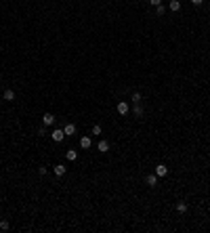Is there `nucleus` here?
Instances as JSON below:
<instances>
[{
	"mask_svg": "<svg viewBox=\"0 0 210 233\" xmlns=\"http://www.w3.org/2000/svg\"><path fill=\"white\" fill-rule=\"evenodd\" d=\"M50 137H53V141H55V143H61L63 139H65V132H63V128H55V130L50 132Z\"/></svg>",
	"mask_w": 210,
	"mask_h": 233,
	"instance_id": "f257e3e1",
	"label": "nucleus"
},
{
	"mask_svg": "<svg viewBox=\"0 0 210 233\" xmlns=\"http://www.w3.org/2000/svg\"><path fill=\"white\" fill-rule=\"evenodd\" d=\"M116 111H118L120 116H126V113L130 111V107H128V103H126V101H120L118 105H116Z\"/></svg>",
	"mask_w": 210,
	"mask_h": 233,
	"instance_id": "f03ea898",
	"label": "nucleus"
},
{
	"mask_svg": "<svg viewBox=\"0 0 210 233\" xmlns=\"http://www.w3.org/2000/svg\"><path fill=\"white\" fill-rule=\"evenodd\" d=\"M42 124H44V126H53V124H55V116L46 111L44 116H42Z\"/></svg>",
	"mask_w": 210,
	"mask_h": 233,
	"instance_id": "7ed1b4c3",
	"label": "nucleus"
},
{
	"mask_svg": "<svg viewBox=\"0 0 210 233\" xmlns=\"http://www.w3.org/2000/svg\"><path fill=\"white\" fill-rule=\"evenodd\" d=\"M63 132H65V137H71V134H76V124L67 122V124L63 126Z\"/></svg>",
	"mask_w": 210,
	"mask_h": 233,
	"instance_id": "20e7f679",
	"label": "nucleus"
},
{
	"mask_svg": "<svg viewBox=\"0 0 210 233\" xmlns=\"http://www.w3.org/2000/svg\"><path fill=\"white\" fill-rule=\"evenodd\" d=\"M155 174H158V179L166 177V174H168V168L164 166V164H158V166H155Z\"/></svg>",
	"mask_w": 210,
	"mask_h": 233,
	"instance_id": "39448f33",
	"label": "nucleus"
},
{
	"mask_svg": "<svg viewBox=\"0 0 210 233\" xmlns=\"http://www.w3.org/2000/svg\"><path fill=\"white\" fill-rule=\"evenodd\" d=\"M145 183L149 185V187H155V185H158V174H155V172H154V174H147Z\"/></svg>",
	"mask_w": 210,
	"mask_h": 233,
	"instance_id": "423d86ee",
	"label": "nucleus"
},
{
	"mask_svg": "<svg viewBox=\"0 0 210 233\" xmlns=\"http://www.w3.org/2000/svg\"><path fill=\"white\" fill-rule=\"evenodd\" d=\"M168 8H170L172 13H179V11H181V2H179V0H170V2H168Z\"/></svg>",
	"mask_w": 210,
	"mask_h": 233,
	"instance_id": "0eeeda50",
	"label": "nucleus"
},
{
	"mask_svg": "<svg viewBox=\"0 0 210 233\" xmlns=\"http://www.w3.org/2000/svg\"><path fill=\"white\" fill-rule=\"evenodd\" d=\"M91 145H92L91 137H82V139H80V147L82 149H91Z\"/></svg>",
	"mask_w": 210,
	"mask_h": 233,
	"instance_id": "6e6552de",
	"label": "nucleus"
},
{
	"mask_svg": "<svg viewBox=\"0 0 210 233\" xmlns=\"http://www.w3.org/2000/svg\"><path fill=\"white\" fill-rule=\"evenodd\" d=\"M65 172H67V168H65L63 164H57V166H55V177H63Z\"/></svg>",
	"mask_w": 210,
	"mask_h": 233,
	"instance_id": "1a4fd4ad",
	"label": "nucleus"
},
{
	"mask_svg": "<svg viewBox=\"0 0 210 233\" xmlns=\"http://www.w3.org/2000/svg\"><path fill=\"white\" fill-rule=\"evenodd\" d=\"M2 99H4V101H13V99H15V91L7 88V91L2 92Z\"/></svg>",
	"mask_w": 210,
	"mask_h": 233,
	"instance_id": "9d476101",
	"label": "nucleus"
},
{
	"mask_svg": "<svg viewBox=\"0 0 210 233\" xmlns=\"http://www.w3.org/2000/svg\"><path fill=\"white\" fill-rule=\"evenodd\" d=\"M187 202H179V204H176V212H179V214H185V212H187Z\"/></svg>",
	"mask_w": 210,
	"mask_h": 233,
	"instance_id": "9b49d317",
	"label": "nucleus"
},
{
	"mask_svg": "<svg viewBox=\"0 0 210 233\" xmlns=\"http://www.w3.org/2000/svg\"><path fill=\"white\" fill-rule=\"evenodd\" d=\"M97 147H99V151H103V153H105V151H109V143H107V141H103V139H101V141H99V145H97Z\"/></svg>",
	"mask_w": 210,
	"mask_h": 233,
	"instance_id": "f8f14e48",
	"label": "nucleus"
},
{
	"mask_svg": "<svg viewBox=\"0 0 210 233\" xmlns=\"http://www.w3.org/2000/svg\"><path fill=\"white\" fill-rule=\"evenodd\" d=\"M65 158H67L70 162H74V160H78V151H74V149H67V153H65Z\"/></svg>",
	"mask_w": 210,
	"mask_h": 233,
	"instance_id": "ddd939ff",
	"label": "nucleus"
},
{
	"mask_svg": "<svg viewBox=\"0 0 210 233\" xmlns=\"http://www.w3.org/2000/svg\"><path fill=\"white\" fill-rule=\"evenodd\" d=\"M133 113L137 116V118H141V116H143V107H141V103H134V107H133Z\"/></svg>",
	"mask_w": 210,
	"mask_h": 233,
	"instance_id": "4468645a",
	"label": "nucleus"
},
{
	"mask_svg": "<svg viewBox=\"0 0 210 233\" xmlns=\"http://www.w3.org/2000/svg\"><path fill=\"white\" fill-rule=\"evenodd\" d=\"M0 229H2V231H8V229H11L8 220H2V223H0Z\"/></svg>",
	"mask_w": 210,
	"mask_h": 233,
	"instance_id": "2eb2a0df",
	"label": "nucleus"
},
{
	"mask_svg": "<svg viewBox=\"0 0 210 233\" xmlns=\"http://www.w3.org/2000/svg\"><path fill=\"white\" fill-rule=\"evenodd\" d=\"M155 13H158V15H160V17H162V15L166 13V8L162 7V4H158V7H155Z\"/></svg>",
	"mask_w": 210,
	"mask_h": 233,
	"instance_id": "dca6fc26",
	"label": "nucleus"
},
{
	"mask_svg": "<svg viewBox=\"0 0 210 233\" xmlns=\"http://www.w3.org/2000/svg\"><path fill=\"white\" fill-rule=\"evenodd\" d=\"M133 103H141V95H139V92H133Z\"/></svg>",
	"mask_w": 210,
	"mask_h": 233,
	"instance_id": "f3484780",
	"label": "nucleus"
},
{
	"mask_svg": "<svg viewBox=\"0 0 210 233\" xmlns=\"http://www.w3.org/2000/svg\"><path fill=\"white\" fill-rule=\"evenodd\" d=\"M103 132V130H101V126H99V124H95V126H92V134H101Z\"/></svg>",
	"mask_w": 210,
	"mask_h": 233,
	"instance_id": "a211bd4d",
	"label": "nucleus"
},
{
	"mask_svg": "<svg viewBox=\"0 0 210 233\" xmlns=\"http://www.w3.org/2000/svg\"><path fill=\"white\" fill-rule=\"evenodd\" d=\"M46 134V126H40L38 128V137H44Z\"/></svg>",
	"mask_w": 210,
	"mask_h": 233,
	"instance_id": "6ab92c4d",
	"label": "nucleus"
},
{
	"mask_svg": "<svg viewBox=\"0 0 210 233\" xmlns=\"http://www.w3.org/2000/svg\"><path fill=\"white\" fill-rule=\"evenodd\" d=\"M147 2H149L151 7H158V4H162V0H147Z\"/></svg>",
	"mask_w": 210,
	"mask_h": 233,
	"instance_id": "aec40b11",
	"label": "nucleus"
},
{
	"mask_svg": "<svg viewBox=\"0 0 210 233\" xmlns=\"http://www.w3.org/2000/svg\"><path fill=\"white\" fill-rule=\"evenodd\" d=\"M38 172H40V174H46V172H49V168H44V166H40V168H38Z\"/></svg>",
	"mask_w": 210,
	"mask_h": 233,
	"instance_id": "412c9836",
	"label": "nucleus"
},
{
	"mask_svg": "<svg viewBox=\"0 0 210 233\" xmlns=\"http://www.w3.org/2000/svg\"><path fill=\"white\" fill-rule=\"evenodd\" d=\"M202 2H204V0H191V4H196V7H200Z\"/></svg>",
	"mask_w": 210,
	"mask_h": 233,
	"instance_id": "4be33fe9",
	"label": "nucleus"
}]
</instances>
